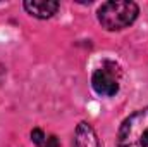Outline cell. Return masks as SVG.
<instances>
[{"instance_id":"cell-1","label":"cell","mask_w":148,"mask_h":147,"mask_svg":"<svg viewBox=\"0 0 148 147\" xmlns=\"http://www.w3.org/2000/svg\"><path fill=\"white\" fill-rule=\"evenodd\" d=\"M140 14L138 3L131 0H110L98 7L97 17L107 31H121L131 26Z\"/></svg>"},{"instance_id":"cell-2","label":"cell","mask_w":148,"mask_h":147,"mask_svg":"<svg viewBox=\"0 0 148 147\" xmlns=\"http://www.w3.org/2000/svg\"><path fill=\"white\" fill-rule=\"evenodd\" d=\"M117 147H148V107L127 116L117 132Z\"/></svg>"},{"instance_id":"cell-3","label":"cell","mask_w":148,"mask_h":147,"mask_svg":"<svg viewBox=\"0 0 148 147\" xmlns=\"http://www.w3.org/2000/svg\"><path fill=\"white\" fill-rule=\"evenodd\" d=\"M122 69L114 61H103V64L91 74V87L102 97H114L121 88Z\"/></svg>"},{"instance_id":"cell-4","label":"cell","mask_w":148,"mask_h":147,"mask_svg":"<svg viewBox=\"0 0 148 147\" xmlns=\"http://www.w3.org/2000/svg\"><path fill=\"white\" fill-rule=\"evenodd\" d=\"M23 7L29 16L36 19H48L53 14H57L60 3L57 0H26Z\"/></svg>"},{"instance_id":"cell-5","label":"cell","mask_w":148,"mask_h":147,"mask_svg":"<svg viewBox=\"0 0 148 147\" xmlns=\"http://www.w3.org/2000/svg\"><path fill=\"white\" fill-rule=\"evenodd\" d=\"M73 147H102L93 126L86 121H81L73 135Z\"/></svg>"},{"instance_id":"cell-6","label":"cell","mask_w":148,"mask_h":147,"mask_svg":"<svg viewBox=\"0 0 148 147\" xmlns=\"http://www.w3.org/2000/svg\"><path fill=\"white\" fill-rule=\"evenodd\" d=\"M47 133L41 130V128H33L31 130V140H33V144L36 147H41L45 142H47Z\"/></svg>"},{"instance_id":"cell-7","label":"cell","mask_w":148,"mask_h":147,"mask_svg":"<svg viewBox=\"0 0 148 147\" xmlns=\"http://www.w3.org/2000/svg\"><path fill=\"white\" fill-rule=\"evenodd\" d=\"M41 147H59V139H57L55 135H50V137L47 139V142Z\"/></svg>"}]
</instances>
